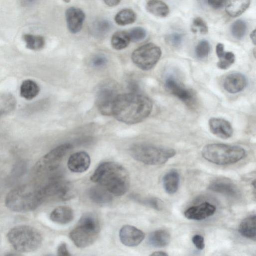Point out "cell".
Returning <instances> with one entry per match:
<instances>
[{
    "label": "cell",
    "instance_id": "obj_1",
    "mask_svg": "<svg viewBox=\"0 0 256 256\" xmlns=\"http://www.w3.org/2000/svg\"><path fill=\"white\" fill-rule=\"evenodd\" d=\"M152 108V102L150 98L132 92L117 96L112 108V115L122 122L134 124L148 117Z\"/></svg>",
    "mask_w": 256,
    "mask_h": 256
},
{
    "label": "cell",
    "instance_id": "obj_2",
    "mask_svg": "<svg viewBox=\"0 0 256 256\" xmlns=\"http://www.w3.org/2000/svg\"><path fill=\"white\" fill-rule=\"evenodd\" d=\"M90 179L118 196L124 195L130 186V178L127 170L122 165L113 162L100 164Z\"/></svg>",
    "mask_w": 256,
    "mask_h": 256
},
{
    "label": "cell",
    "instance_id": "obj_3",
    "mask_svg": "<svg viewBox=\"0 0 256 256\" xmlns=\"http://www.w3.org/2000/svg\"><path fill=\"white\" fill-rule=\"evenodd\" d=\"M46 200L43 184H26L9 192L5 204L12 212H26L36 210Z\"/></svg>",
    "mask_w": 256,
    "mask_h": 256
},
{
    "label": "cell",
    "instance_id": "obj_4",
    "mask_svg": "<svg viewBox=\"0 0 256 256\" xmlns=\"http://www.w3.org/2000/svg\"><path fill=\"white\" fill-rule=\"evenodd\" d=\"M7 238L14 249L22 253L36 251L41 246L43 240L37 229L26 225L13 228L8 232Z\"/></svg>",
    "mask_w": 256,
    "mask_h": 256
},
{
    "label": "cell",
    "instance_id": "obj_5",
    "mask_svg": "<svg viewBox=\"0 0 256 256\" xmlns=\"http://www.w3.org/2000/svg\"><path fill=\"white\" fill-rule=\"evenodd\" d=\"M130 151L134 160L150 166L164 164L176 154L172 148L144 143L133 144Z\"/></svg>",
    "mask_w": 256,
    "mask_h": 256
},
{
    "label": "cell",
    "instance_id": "obj_6",
    "mask_svg": "<svg viewBox=\"0 0 256 256\" xmlns=\"http://www.w3.org/2000/svg\"><path fill=\"white\" fill-rule=\"evenodd\" d=\"M202 153L206 160L222 166L236 163L246 156V151L242 148L222 144H207Z\"/></svg>",
    "mask_w": 256,
    "mask_h": 256
},
{
    "label": "cell",
    "instance_id": "obj_7",
    "mask_svg": "<svg viewBox=\"0 0 256 256\" xmlns=\"http://www.w3.org/2000/svg\"><path fill=\"white\" fill-rule=\"evenodd\" d=\"M100 230L98 217L92 213H86L80 218L77 226L71 231L70 238L79 248L92 244L97 240Z\"/></svg>",
    "mask_w": 256,
    "mask_h": 256
},
{
    "label": "cell",
    "instance_id": "obj_8",
    "mask_svg": "<svg viewBox=\"0 0 256 256\" xmlns=\"http://www.w3.org/2000/svg\"><path fill=\"white\" fill-rule=\"evenodd\" d=\"M73 146L70 144L60 145L43 156L36 164L34 172L38 174L50 173L58 168L63 158Z\"/></svg>",
    "mask_w": 256,
    "mask_h": 256
},
{
    "label": "cell",
    "instance_id": "obj_9",
    "mask_svg": "<svg viewBox=\"0 0 256 256\" xmlns=\"http://www.w3.org/2000/svg\"><path fill=\"white\" fill-rule=\"evenodd\" d=\"M162 54L160 48L152 43L144 44L132 54L133 62L143 70H149L158 64Z\"/></svg>",
    "mask_w": 256,
    "mask_h": 256
},
{
    "label": "cell",
    "instance_id": "obj_10",
    "mask_svg": "<svg viewBox=\"0 0 256 256\" xmlns=\"http://www.w3.org/2000/svg\"><path fill=\"white\" fill-rule=\"evenodd\" d=\"M118 95L113 84H106L100 87L96 94V104L102 114L112 115L114 104Z\"/></svg>",
    "mask_w": 256,
    "mask_h": 256
},
{
    "label": "cell",
    "instance_id": "obj_11",
    "mask_svg": "<svg viewBox=\"0 0 256 256\" xmlns=\"http://www.w3.org/2000/svg\"><path fill=\"white\" fill-rule=\"evenodd\" d=\"M166 89L188 106H193L196 100L194 92L180 84L174 76H170L165 80Z\"/></svg>",
    "mask_w": 256,
    "mask_h": 256
},
{
    "label": "cell",
    "instance_id": "obj_12",
    "mask_svg": "<svg viewBox=\"0 0 256 256\" xmlns=\"http://www.w3.org/2000/svg\"><path fill=\"white\" fill-rule=\"evenodd\" d=\"M120 238L122 243L128 247L138 246L144 240L145 234L141 230L131 226H124L120 232Z\"/></svg>",
    "mask_w": 256,
    "mask_h": 256
},
{
    "label": "cell",
    "instance_id": "obj_13",
    "mask_svg": "<svg viewBox=\"0 0 256 256\" xmlns=\"http://www.w3.org/2000/svg\"><path fill=\"white\" fill-rule=\"evenodd\" d=\"M216 211L215 206L206 202L190 208L184 212V216L188 220H202L213 216Z\"/></svg>",
    "mask_w": 256,
    "mask_h": 256
},
{
    "label": "cell",
    "instance_id": "obj_14",
    "mask_svg": "<svg viewBox=\"0 0 256 256\" xmlns=\"http://www.w3.org/2000/svg\"><path fill=\"white\" fill-rule=\"evenodd\" d=\"M66 18L69 31L76 34L82 30L86 15L81 9L70 7L66 12Z\"/></svg>",
    "mask_w": 256,
    "mask_h": 256
},
{
    "label": "cell",
    "instance_id": "obj_15",
    "mask_svg": "<svg viewBox=\"0 0 256 256\" xmlns=\"http://www.w3.org/2000/svg\"><path fill=\"white\" fill-rule=\"evenodd\" d=\"M211 132L216 136L224 140L231 138L234 130L230 123L228 120L218 118H212L209 120Z\"/></svg>",
    "mask_w": 256,
    "mask_h": 256
},
{
    "label": "cell",
    "instance_id": "obj_16",
    "mask_svg": "<svg viewBox=\"0 0 256 256\" xmlns=\"http://www.w3.org/2000/svg\"><path fill=\"white\" fill-rule=\"evenodd\" d=\"M90 163L88 154L84 152H79L71 155L68 162V166L73 172L82 173L89 168Z\"/></svg>",
    "mask_w": 256,
    "mask_h": 256
},
{
    "label": "cell",
    "instance_id": "obj_17",
    "mask_svg": "<svg viewBox=\"0 0 256 256\" xmlns=\"http://www.w3.org/2000/svg\"><path fill=\"white\" fill-rule=\"evenodd\" d=\"M247 84V78L244 75L235 72L226 76L224 80V87L228 92L234 94L242 91Z\"/></svg>",
    "mask_w": 256,
    "mask_h": 256
},
{
    "label": "cell",
    "instance_id": "obj_18",
    "mask_svg": "<svg viewBox=\"0 0 256 256\" xmlns=\"http://www.w3.org/2000/svg\"><path fill=\"white\" fill-rule=\"evenodd\" d=\"M208 189L230 197H236L238 194L236 186L227 178H218L213 180L210 184Z\"/></svg>",
    "mask_w": 256,
    "mask_h": 256
},
{
    "label": "cell",
    "instance_id": "obj_19",
    "mask_svg": "<svg viewBox=\"0 0 256 256\" xmlns=\"http://www.w3.org/2000/svg\"><path fill=\"white\" fill-rule=\"evenodd\" d=\"M74 218L73 210L67 206H60L56 208L50 215L52 221L61 224H66L70 222Z\"/></svg>",
    "mask_w": 256,
    "mask_h": 256
},
{
    "label": "cell",
    "instance_id": "obj_20",
    "mask_svg": "<svg viewBox=\"0 0 256 256\" xmlns=\"http://www.w3.org/2000/svg\"><path fill=\"white\" fill-rule=\"evenodd\" d=\"M216 52L218 58V67L223 70L229 68L235 62V55L232 52H226L222 44H218L216 47Z\"/></svg>",
    "mask_w": 256,
    "mask_h": 256
},
{
    "label": "cell",
    "instance_id": "obj_21",
    "mask_svg": "<svg viewBox=\"0 0 256 256\" xmlns=\"http://www.w3.org/2000/svg\"><path fill=\"white\" fill-rule=\"evenodd\" d=\"M250 0H226V10L231 17L242 15L249 7Z\"/></svg>",
    "mask_w": 256,
    "mask_h": 256
},
{
    "label": "cell",
    "instance_id": "obj_22",
    "mask_svg": "<svg viewBox=\"0 0 256 256\" xmlns=\"http://www.w3.org/2000/svg\"><path fill=\"white\" fill-rule=\"evenodd\" d=\"M180 174L176 170L168 172L163 178V186L165 191L169 194H176L178 190Z\"/></svg>",
    "mask_w": 256,
    "mask_h": 256
},
{
    "label": "cell",
    "instance_id": "obj_23",
    "mask_svg": "<svg viewBox=\"0 0 256 256\" xmlns=\"http://www.w3.org/2000/svg\"><path fill=\"white\" fill-rule=\"evenodd\" d=\"M88 195L90 200L97 204H109L112 200L111 194L102 186L92 188L88 192Z\"/></svg>",
    "mask_w": 256,
    "mask_h": 256
},
{
    "label": "cell",
    "instance_id": "obj_24",
    "mask_svg": "<svg viewBox=\"0 0 256 256\" xmlns=\"http://www.w3.org/2000/svg\"><path fill=\"white\" fill-rule=\"evenodd\" d=\"M171 236L166 230H159L150 234L148 238L149 244L155 248H163L167 246L170 242Z\"/></svg>",
    "mask_w": 256,
    "mask_h": 256
},
{
    "label": "cell",
    "instance_id": "obj_25",
    "mask_svg": "<svg viewBox=\"0 0 256 256\" xmlns=\"http://www.w3.org/2000/svg\"><path fill=\"white\" fill-rule=\"evenodd\" d=\"M256 216L255 215L245 218L239 226L240 234L244 238L255 240L256 236Z\"/></svg>",
    "mask_w": 256,
    "mask_h": 256
},
{
    "label": "cell",
    "instance_id": "obj_26",
    "mask_svg": "<svg viewBox=\"0 0 256 256\" xmlns=\"http://www.w3.org/2000/svg\"><path fill=\"white\" fill-rule=\"evenodd\" d=\"M146 8L150 13L160 18H166L170 14V9L168 5L158 0L149 1L146 4Z\"/></svg>",
    "mask_w": 256,
    "mask_h": 256
},
{
    "label": "cell",
    "instance_id": "obj_27",
    "mask_svg": "<svg viewBox=\"0 0 256 256\" xmlns=\"http://www.w3.org/2000/svg\"><path fill=\"white\" fill-rule=\"evenodd\" d=\"M40 90L39 86L35 82L28 80L22 82L20 88V94L23 98L31 100L38 94Z\"/></svg>",
    "mask_w": 256,
    "mask_h": 256
},
{
    "label": "cell",
    "instance_id": "obj_28",
    "mask_svg": "<svg viewBox=\"0 0 256 256\" xmlns=\"http://www.w3.org/2000/svg\"><path fill=\"white\" fill-rule=\"evenodd\" d=\"M130 41L128 32L119 31L113 34L112 38L111 44L114 49L120 50L126 48Z\"/></svg>",
    "mask_w": 256,
    "mask_h": 256
},
{
    "label": "cell",
    "instance_id": "obj_29",
    "mask_svg": "<svg viewBox=\"0 0 256 256\" xmlns=\"http://www.w3.org/2000/svg\"><path fill=\"white\" fill-rule=\"evenodd\" d=\"M23 39L26 48L32 50H41L45 46L44 38L40 36L26 34L23 36Z\"/></svg>",
    "mask_w": 256,
    "mask_h": 256
},
{
    "label": "cell",
    "instance_id": "obj_30",
    "mask_svg": "<svg viewBox=\"0 0 256 256\" xmlns=\"http://www.w3.org/2000/svg\"><path fill=\"white\" fill-rule=\"evenodd\" d=\"M136 16L130 9H124L118 12L114 18L116 22L119 26H124L135 22Z\"/></svg>",
    "mask_w": 256,
    "mask_h": 256
},
{
    "label": "cell",
    "instance_id": "obj_31",
    "mask_svg": "<svg viewBox=\"0 0 256 256\" xmlns=\"http://www.w3.org/2000/svg\"><path fill=\"white\" fill-rule=\"evenodd\" d=\"M112 28L111 23L105 19H100L94 22L92 27V32L96 37L105 36Z\"/></svg>",
    "mask_w": 256,
    "mask_h": 256
},
{
    "label": "cell",
    "instance_id": "obj_32",
    "mask_svg": "<svg viewBox=\"0 0 256 256\" xmlns=\"http://www.w3.org/2000/svg\"><path fill=\"white\" fill-rule=\"evenodd\" d=\"M230 30L234 38L238 40L242 39L244 36L247 31L246 24L242 20H238L232 24Z\"/></svg>",
    "mask_w": 256,
    "mask_h": 256
},
{
    "label": "cell",
    "instance_id": "obj_33",
    "mask_svg": "<svg viewBox=\"0 0 256 256\" xmlns=\"http://www.w3.org/2000/svg\"><path fill=\"white\" fill-rule=\"evenodd\" d=\"M132 200L138 202L148 206L157 210H161L162 208V202L158 198H143L136 195L132 196Z\"/></svg>",
    "mask_w": 256,
    "mask_h": 256
},
{
    "label": "cell",
    "instance_id": "obj_34",
    "mask_svg": "<svg viewBox=\"0 0 256 256\" xmlns=\"http://www.w3.org/2000/svg\"><path fill=\"white\" fill-rule=\"evenodd\" d=\"M210 52V46L208 41L202 40L199 42L196 48V56L200 60L206 58Z\"/></svg>",
    "mask_w": 256,
    "mask_h": 256
},
{
    "label": "cell",
    "instance_id": "obj_35",
    "mask_svg": "<svg viewBox=\"0 0 256 256\" xmlns=\"http://www.w3.org/2000/svg\"><path fill=\"white\" fill-rule=\"evenodd\" d=\"M192 31L194 33L199 32L205 34L208 32V28L205 21L202 18L197 17L193 20Z\"/></svg>",
    "mask_w": 256,
    "mask_h": 256
},
{
    "label": "cell",
    "instance_id": "obj_36",
    "mask_svg": "<svg viewBox=\"0 0 256 256\" xmlns=\"http://www.w3.org/2000/svg\"><path fill=\"white\" fill-rule=\"evenodd\" d=\"M131 41L138 42L144 40L146 36V30L140 27L132 29L128 33Z\"/></svg>",
    "mask_w": 256,
    "mask_h": 256
},
{
    "label": "cell",
    "instance_id": "obj_37",
    "mask_svg": "<svg viewBox=\"0 0 256 256\" xmlns=\"http://www.w3.org/2000/svg\"><path fill=\"white\" fill-rule=\"evenodd\" d=\"M184 36L178 33H173L169 34L166 38L167 43L174 48H178L182 44Z\"/></svg>",
    "mask_w": 256,
    "mask_h": 256
},
{
    "label": "cell",
    "instance_id": "obj_38",
    "mask_svg": "<svg viewBox=\"0 0 256 256\" xmlns=\"http://www.w3.org/2000/svg\"><path fill=\"white\" fill-rule=\"evenodd\" d=\"M108 60L105 56L102 54L96 56L92 60V65L96 68H100L105 66Z\"/></svg>",
    "mask_w": 256,
    "mask_h": 256
},
{
    "label": "cell",
    "instance_id": "obj_39",
    "mask_svg": "<svg viewBox=\"0 0 256 256\" xmlns=\"http://www.w3.org/2000/svg\"><path fill=\"white\" fill-rule=\"evenodd\" d=\"M194 244L198 250H202L205 248L204 238L200 234L194 236L192 238Z\"/></svg>",
    "mask_w": 256,
    "mask_h": 256
},
{
    "label": "cell",
    "instance_id": "obj_40",
    "mask_svg": "<svg viewBox=\"0 0 256 256\" xmlns=\"http://www.w3.org/2000/svg\"><path fill=\"white\" fill-rule=\"evenodd\" d=\"M226 0H208L209 5L214 8L219 9L222 8Z\"/></svg>",
    "mask_w": 256,
    "mask_h": 256
},
{
    "label": "cell",
    "instance_id": "obj_41",
    "mask_svg": "<svg viewBox=\"0 0 256 256\" xmlns=\"http://www.w3.org/2000/svg\"><path fill=\"white\" fill-rule=\"evenodd\" d=\"M58 254L60 256H70L71 255L68 250L66 244L62 243L58 246Z\"/></svg>",
    "mask_w": 256,
    "mask_h": 256
},
{
    "label": "cell",
    "instance_id": "obj_42",
    "mask_svg": "<svg viewBox=\"0 0 256 256\" xmlns=\"http://www.w3.org/2000/svg\"><path fill=\"white\" fill-rule=\"evenodd\" d=\"M38 0H20L22 6L25 7L30 6L34 4Z\"/></svg>",
    "mask_w": 256,
    "mask_h": 256
},
{
    "label": "cell",
    "instance_id": "obj_43",
    "mask_svg": "<svg viewBox=\"0 0 256 256\" xmlns=\"http://www.w3.org/2000/svg\"><path fill=\"white\" fill-rule=\"evenodd\" d=\"M121 0H104L105 4L110 7H114L118 6Z\"/></svg>",
    "mask_w": 256,
    "mask_h": 256
},
{
    "label": "cell",
    "instance_id": "obj_44",
    "mask_svg": "<svg viewBox=\"0 0 256 256\" xmlns=\"http://www.w3.org/2000/svg\"><path fill=\"white\" fill-rule=\"evenodd\" d=\"M152 256H168V254H166V252H162V251H158V252H156L152 254H151Z\"/></svg>",
    "mask_w": 256,
    "mask_h": 256
},
{
    "label": "cell",
    "instance_id": "obj_45",
    "mask_svg": "<svg viewBox=\"0 0 256 256\" xmlns=\"http://www.w3.org/2000/svg\"><path fill=\"white\" fill-rule=\"evenodd\" d=\"M250 38L254 44H256V30L252 31L250 35Z\"/></svg>",
    "mask_w": 256,
    "mask_h": 256
},
{
    "label": "cell",
    "instance_id": "obj_46",
    "mask_svg": "<svg viewBox=\"0 0 256 256\" xmlns=\"http://www.w3.org/2000/svg\"><path fill=\"white\" fill-rule=\"evenodd\" d=\"M63 0L66 3H68L70 2L71 0Z\"/></svg>",
    "mask_w": 256,
    "mask_h": 256
}]
</instances>
